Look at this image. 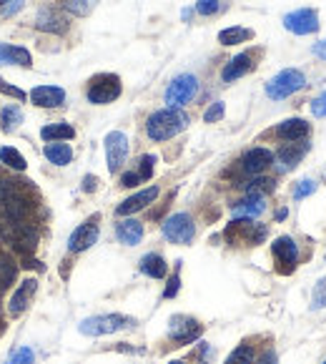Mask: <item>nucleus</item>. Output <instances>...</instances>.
<instances>
[{"label": "nucleus", "instance_id": "nucleus-1", "mask_svg": "<svg viewBox=\"0 0 326 364\" xmlns=\"http://www.w3.org/2000/svg\"><path fill=\"white\" fill-rule=\"evenodd\" d=\"M186 126H188V116L183 114L181 108H161V111L148 116L146 133H148L151 141H169V138L186 131Z\"/></svg>", "mask_w": 326, "mask_h": 364}, {"label": "nucleus", "instance_id": "nucleus-2", "mask_svg": "<svg viewBox=\"0 0 326 364\" xmlns=\"http://www.w3.org/2000/svg\"><path fill=\"white\" fill-rule=\"evenodd\" d=\"M0 234H3V239L13 246V249H18L20 254H33L38 246V231L33 224H28V219L23 221H3L0 224Z\"/></svg>", "mask_w": 326, "mask_h": 364}, {"label": "nucleus", "instance_id": "nucleus-3", "mask_svg": "<svg viewBox=\"0 0 326 364\" xmlns=\"http://www.w3.org/2000/svg\"><path fill=\"white\" fill-rule=\"evenodd\" d=\"M133 324H136V319L126 314H98L83 319L78 324V332L85 337H106V335H115V332H123V329H131Z\"/></svg>", "mask_w": 326, "mask_h": 364}, {"label": "nucleus", "instance_id": "nucleus-4", "mask_svg": "<svg viewBox=\"0 0 326 364\" xmlns=\"http://www.w3.org/2000/svg\"><path fill=\"white\" fill-rule=\"evenodd\" d=\"M306 86V78H304L302 71L296 68H286V71L276 73V76L266 83V96L271 101H284V98L294 96L296 90H302Z\"/></svg>", "mask_w": 326, "mask_h": 364}, {"label": "nucleus", "instance_id": "nucleus-5", "mask_svg": "<svg viewBox=\"0 0 326 364\" xmlns=\"http://www.w3.org/2000/svg\"><path fill=\"white\" fill-rule=\"evenodd\" d=\"M121 78L115 76V73H101L91 81L88 90H85V96L93 106H106V103H113L115 98L121 96Z\"/></svg>", "mask_w": 326, "mask_h": 364}, {"label": "nucleus", "instance_id": "nucleus-6", "mask_svg": "<svg viewBox=\"0 0 326 364\" xmlns=\"http://www.w3.org/2000/svg\"><path fill=\"white\" fill-rule=\"evenodd\" d=\"M196 93H199V78L191 73H181L166 88V103H169V108H181L194 101Z\"/></svg>", "mask_w": 326, "mask_h": 364}, {"label": "nucleus", "instance_id": "nucleus-7", "mask_svg": "<svg viewBox=\"0 0 326 364\" xmlns=\"http://www.w3.org/2000/svg\"><path fill=\"white\" fill-rule=\"evenodd\" d=\"M163 236L173 244H191L196 236V224L188 214H173L163 221Z\"/></svg>", "mask_w": 326, "mask_h": 364}, {"label": "nucleus", "instance_id": "nucleus-8", "mask_svg": "<svg viewBox=\"0 0 326 364\" xmlns=\"http://www.w3.org/2000/svg\"><path fill=\"white\" fill-rule=\"evenodd\" d=\"M226 239L234 244H259L266 239V227H259L251 219H236L226 227Z\"/></svg>", "mask_w": 326, "mask_h": 364}, {"label": "nucleus", "instance_id": "nucleus-9", "mask_svg": "<svg viewBox=\"0 0 326 364\" xmlns=\"http://www.w3.org/2000/svg\"><path fill=\"white\" fill-rule=\"evenodd\" d=\"M284 28L296 36H309V33H316L319 30V13L314 8H299V11H291L284 18Z\"/></svg>", "mask_w": 326, "mask_h": 364}, {"label": "nucleus", "instance_id": "nucleus-10", "mask_svg": "<svg viewBox=\"0 0 326 364\" xmlns=\"http://www.w3.org/2000/svg\"><path fill=\"white\" fill-rule=\"evenodd\" d=\"M169 337L178 344H191L201 337V324L196 322L194 316H186V314H176L171 316V324H169Z\"/></svg>", "mask_w": 326, "mask_h": 364}, {"label": "nucleus", "instance_id": "nucleus-11", "mask_svg": "<svg viewBox=\"0 0 326 364\" xmlns=\"http://www.w3.org/2000/svg\"><path fill=\"white\" fill-rule=\"evenodd\" d=\"M128 159V136L123 131H111L106 136V161H108V171L115 173L126 163Z\"/></svg>", "mask_w": 326, "mask_h": 364}, {"label": "nucleus", "instance_id": "nucleus-12", "mask_svg": "<svg viewBox=\"0 0 326 364\" xmlns=\"http://www.w3.org/2000/svg\"><path fill=\"white\" fill-rule=\"evenodd\" d=\"M96 241H98V216H93V219L80 224V227L68 236V249L78 254V251L91 249Z\"/></svg>", "mask_w": 326, "mask_h": 364}, {"label": "nucleus", "instance_id": "nucleus-13", "mask_svg": "<svg viewBox=\"0 0 326 364\" xmlns=\"http://www.w3.org/2000/svg\"><path fill=\"white\" fill-rule=\"evenodd\" d=\"M274 163V154L264 146H256V149H248L246 154L241 156V171L248 173V176H259L266 168Z\"/></svg>", "mask_w": 326, "mask_h": 364}, {"label": "nucleus", "instance_id": "nucleus-14", "mask_svg": "<svg viewBox=\"0 0 326 364\" xmlns=\"http://www.w3.org/2000/svg\"><path fill=\"white\" fill-rule=\"evenodd\" d=\"M28 98L38 108H58L66 103V90L61 86H36Z\"/></svg>", "mask_w": 326, "mask_h": 364}, {"label": "nucleus", "instance_id": "nucleus-15", "mask_svg": "<svg viewBox=\"0 0 326 364\" xmlns=\"http://www.w3.org/2000/svg\"><path fill=\"white\" fill-rule=\"evenodd\" d=\"M158 196V186H148V189H143V191L133 194V196H128L126 201H121L118 206H115V214L118 216H131L136 214V211L146 209L148 203H153Z\"/></svg>", "mask_w": 326, "mask_h": 364}, {"label": "nucleus", "instance_id": "nucleus-16", "mask_svg": "<svg viewBox=\"0 0 326 364\" xmlns=\"http://www.w3.org/2000/svg\"><path fill=\"white\" fill-rule=\"evenodd\" d=\"M306 151H309V146L304 144V141H289V144H284L276 154L278 171H291L296 163L302 161Z\"/></svg>", "mask_w": 326, "mask_h": 364}, {"label": "nucleus", "instance_id": "nucleus-17", "mask_svg": "<svg viewBox=\"0 0 326 364\" xmlns=\"http://www.w3.org/2000/svg\"><path fill=\"white\" fill-rule=\"evenodd\" d=\"M36 28L43 30V33H66L68 30V20L63 13H58L55 8H43L36 15Z\"/></svg>", "mask_w": 326, "mask_h": 364}, {"label": "nucleus", "instance_id": "nucleus-18", "mask_svg": "<svg viewBox=\"0 0 326 364\" xmlns=\"http://www.w3.org/2000/svg\"><path fill=\"white\" fill-rule=\"evenodd\" d=\"M36 289H38L36 279H25L23 284L15 289V294H13L10 302H8V311H10V316H20L25 309H28V304H31V299H33V294H36Z\"/></svg>", "mask_w": 326, "mask_h": 364}, {"label": "nucleus", "instance_id": "nucleus-19", "mask_svg": "<svg viewBox=\"0 0 326 364\" xmlns=\"http://www.w3.org/2000/svg\"><path fill=\"white\" fill-rule=\"evenodd\" d=\"M33 55L23 46H8V43H0V66H23L31 68Z\"/></svg>", "mask_w": 326, "mask_h": 364}, {"label": "nucleus", "instance_id": "nucleus-20", "mask_svg": "<svg viewBox=\"0 0 326 364\" xmlns=\"http://www.w3.org/2000/svg\"><path fill=\"white\" fill-rule=\"evenodd\" d=\"M251 68H254V58H251L248 53H239L224 66V71H221V78H224V83H234V81H239V78L246 76Z\"/></svg>", "mask_w": 326, "mask_h": 364}, {"label": "nucleus", "instance_id": "nucleus-21", "mask_svg": "<svg viewBox=\"0 0 326 364\" xmlns=\"http://www.w3.org/2000/svg\"><path fill=\"white\" fill-rule=\"evenodd\" d=\"M115 236L118 241L126 246H136L141 239H143V224L136 219H123L115 224Z\"/></svg>", "mask_w": 326, "mask_h": 364}, {"label": "nucleus", "instance_id": "nucleus-22", "mask_svg": "<svg viewBox=\"0 0 326 364\" xmlns=\"http://www.w3.org/2000/svg\"><path fill=\"white\" fill-rule=\"evenodd\" d=\"M271 251L276 262L284 264V267H294L296 259H299V246H296V241L291 236H278L271 244Z\"/></svg>", "mask_w": 326, "mask_h": 364}, {"label": "nucleus", "instance_id": "nucleus-23", "mask_svg": "<svg viewBox=\"0 0 326 364\" xmlns=\"http://www.w3.org/2000/svg\"><path fill=\"white\" fill-rule=\"evenodd\" d=\"M276 136H281L284 141H304L309 136V123L304 119H289L276 126Z\"/></svg>", "mask_w": 326, "mask_h": 364}, {"label": "nucleus", "instance_id": "nucleus-24", "mask_svg": "<svg viewBox=\"0 0 326 364\" xmlns=\"http://www.w3.org/2000/svg\"><path fill=\"white\" fill-rule=\"evenodd\" d=\"M266 203H264V196H259V194H248L243 201H239L234 206V216L236 219H254V216L264 214Z\"/></svg>", "mask_w": 326, "mask_h": 364}, {"label": "nucleus", "instance_id": "nucleus-25", "mask_svg": "<svg viewBox=\"0 0 326 364\" xmlns=\"http://www.w3.org/2000/svg\"><path fill=\"white\" fill-rule=\"evenodd\" d=\"M43 156L48 159L53 166H68L73 161V149L63 141H53V144L43 146Z\"/></svg>", "mask_w": 326, "mask_h": 364}, {"label": "nucleus", "instance_id": "nucleus-26", "mask_svg": "<svg viewBox=\"0 0 326 364\" xmlns=\"http://www.w3.org/2000/svg\"><path fill=\"white\" fill-rule=\"evenodd\" d=\"M73 136H76V128H73L71 123H63V121L48 123L41 128V138L48 141V144H53V141H71Z\"/></svg>", "mask_w": 326, "mask_h": 364}, {"label": "nucleus", "instance_id": "nucleus-27", "mask_svg": "<svg viewBox=\"0 0 326 364\" xmlns=\"http://www.w3.org/2000/svg\"><path fill=\"white\" fill-rule=\"evenodd\" d=\"M141 271L146 276H151V279H163V276L169 274V264H166V259L161 254H146L141 259Z\"/></svg>", "mask_w": 326, "mask_h": 364}, {"label": "nucleus", "instance_id": "nucleus-28", "mask_svg": "<svg viewBox=\"0 0 326 364\" xmlns=\"http://www.w3.org/2000/svg\"><path fill=\"white\" fill-rule=\"evenodd\" d=\"M254 38V33L248 28H241V25H234V28H224L218 33V43L221 46H239V43H246Z\"/></svg>", "mask_w": 326, "mask_h": 364}, {"label": "nucleus", "instance_id": "nucleus-29", "mask_svg": "<svg viewBox=\"0 0 326 364\" xmlns=\"http://www.w3.org/2000/svg\"><path fill=\"white\" fill-rule=\"evenodd\" d=\"M15 274H18V264L13 262L8 254H0V294L8 292V287L15 281Z\"/></svg>", "mask_w": 326, "mask_h": 364}, {"label": "nucleus", "instance_id": "nucleus-30", "mask_svg": "<svg viewBox=\"0 0 326 364\" xmlns=\"http://www.w3.org/2000/svg\"><path fill=\"white\" fill-rule=\"evenodd\" d=\"M0 163H6L13 171H25V166H28L23 154H20L18 149H13V146H3V149H0Z\"/></svg>", "mask_w": 326, "mask_h": 364}, {"label": "nucleus", "instance_id": "nucleus-31", "mask_svg": "<svg viewBox=\"0 0 326 364\" xmlns=\"http://www.w3.org/2000/svg\"><path fill=\"white\" fill-rule=\"evenodd\" d=\"M98 0H61V6L66 8L71 15H78V18H85L91 15V11L96 8Z\"/></svg>", "mask_w": 326, "mask_h": 364}, {"label": "nucleus", "instance_id": "nucleus-32", "mask_svg": "<svg viewBox=\"0 0 326 364\" xmlns=\"http://www.w3.org/2000/svg\"><path fill=\"white\" fill-rule=\"evenodd\" d=\"M23 123V111H20L18 106H8V108H3V131L6 133H13L18 126Z\"/></svg>", "mask_w": 326, "mask_h": 364}, {"label": "nucleus", "instance_id": "nucleus-33", "mask_svg": "<svg viewBox=\"0 0 326 364\" xmlns=\"http://www.w3.org/2000/svg\"><path fill=\"white\" fill-rule=\"evenodd\" d=\"M226 364H254V349L251 344H239L234 352L229 354Z\"/></svg>", "mask_w": 326, "mask_h": 364}, {"label": "nucleus", "instance_id": "nucleus-34", "mask_svg": "<svg viewBox=\"0 0 326 364\" xmlns=\"http://www.w3.org/2000/svg\"><path fill=\"white\" fill-rule=\"evenodd\" d=\"M36 362V354H33L31 346H20V349H15V352L8 357L6 364H33Z\"/></svg>", "mask_w": 326, "mask_h": 364}, {"label": "nucleus", "instance_id": "nucleus-35", "mask_svg": "<svg viewBox=\"0 0 326 364\" xmlns=\"http://www.w3.org/2000/svg\"><path fill=\"white\" fill-rule=\"evenodd\" d=\"M153 166H156V156L153 154H146L141 156V161H139V176L143 181H148L153 176Z\"/></svg>", "mask_w": 326, "mask_h": 364}, {"label": "nucleus", "instance_id": "nucleus-36", "mask_svg": "<svg viewBox=\"0 0 326 364\" xmlns=\"http://www.w3.org/2000/svg\"><path fill=\"white\" fill-rule=\"evenodd\" d=\"M326 306V276L319 279V284L314 287V297H311V309H324Z\"/></svg>", "mask_w": 326, "mask_h": 364}, {"label": "nucleus", "instance_id": "nucleus-37", "mask_svg": "<svg viewBox=\"0 0 326 364\" xmlns=\"http://www.w3.org/2000/svg\"><path fill=\"white\" fill-rule=\"evenodd\" d=\"M224 114H226L224 103H221V101H216V103H211V106L206 108L204 121H206V123H216V121H221V119H224Z\"/></svg>", "mask_w": 326, "mask_h": 364}, {"label": "nucleus", "instance_id": "nucleus-38", "mask_svg": "<svg viewBox=\"0 0 326 364\" xmlns=\"http://www.w3.org/2000/svg\"><path fill=\"white\" fill-rule=\"evenodd\" d=\"M218 11H221V3H218V0H199V3H196V13H199V15H216Z\"/></svg>", "mask_w": 326, "mask_h": 364}, {"label": "nucleus", "instance_id": "nucleus-39", "mask_svg": "<svg viewBox=\"0 0 326 364\" xmlns=\"http://www.w3.org/2000/svg\"><path fill=\"white\" fill-rule=\"evenodd\" d=\"M0 93H3V96L15 98V101H25V98H28V93H25V90H20V88H15V86L6 83L3 78H0Z\"/></svg>", "mask_w": 326, "mask_h": 364}, {"label": "nucleus", "instance_id": "nucleus-40", "mask_svg": "<svg viewBox=\"0 0 326 364\" xmlns=\"http://www.w3.org/2000/svg\"><path fill=\"white\" fill-rule=\"evenodd\" d=\"M316 191V184L311 179H304V181H299L296 184V189H294V198H306L309 194H314Z\"/></svg>", "mask_w": 326, "mask_h": 364}, {"label": "nucleus", "instance_id": "nucleus-41", "mask_svg": "<svg viewBox=\"0 0 326 364\" xmlns=\"http://www.w3.org/2000/svg\"><path fill=\"white\" fill-rule=\"evenodd\" d=\"M251 186H246V191L248 194H264V191H271V184L274 181L271 179H254V181H248Z\"/></svg>", "mask_w": 326, "mask_h": 364}, {"label": "nucleus", "instance_id": "nucleus-42", "mask_svg": "<svg viewBox=\"0 0 326 364\" xmlns=\"http://www.w3.org/2000/svg\"><path fill=\"white\" fill-rule=\"evenodd\" d=\"M311 114H314L316 119H324L326 116V90L324 93H319V96L311 101Z\"/></svg>", "mask_w": 326, "mask_h": 364}, {"label": "nucleus", "instance_id": "nucleus-43", "mask_svg": "<svg viewBox=\"0 0 326 364\" xmlns=\"http://www.w3.org/2000/svg\"><path fill=\"white\" fill-rule=\"evenodd\" d=\"M178 289H181V279H178V274H173L169 279V284H166V292H163V297H166V299H173L176 294H178Z\"/></svg>", "mask_w": 326, "mask_h": 364}, {"label": "nucleus", "instance_id": "nucleus-44", "mask_svg": "<svg viewBox=\"0 0 326 364\" xmlns=\"http://www.w3.org/2000/svg\"><path fill=\"white\" fill-rule=\"evenodd\" d=\"M20 8H23V0H6V3H3V11L0 13H3L6 18H10V15H15Z\"/></svg>", "mask_w": 326, "mask_h": 364}, {"label": "nucleus", "instance_id": "nucleus-45", "mask_svg": "<svg viewBox=\"0 0 326 364\" xmlns=\"http://www.w3.org/2000/svg\"><path fill=\"white\" fill-rule=\"evenodd\" d=\"M141 176H139V171H128V173H123L121 176V186H136V184H141Z\"/></svg>", "mask_w": 326, "mask_h": 364}, {"label": "nucleus", "instance_id": "nucleus-46", "mask_svg": "<svg viewBox=\"0 0 326 364\" xmlns=\"http://www.w3.org/2000/svg\"><path fill=\"white\" fill-rule=\"evenodd\" d=\"M96 189H98V179H96V176H85V179H83V191L91 194V191H96Z\"/></svg>", "mask_w": 326, "mask_h": 364}, {"label": "nucleus", "instance_id": "nucleus-47", "mask_svg": "<svg viewBox=\"0 0 326 364\" xmlns=\"http://www.w3.org/2000/svg\"><path fill=\"white\" fill-rule=\"evenodd\" d=\"M314 53L319 55V58H324V60H326V41L314 43Z\"/></svg>", "mask_w": 326, "mask_h": 364}, {"label": "nucleus", "instance_id": "nucleus-48", "mask_svg": "<svg viewBox=\"0 0 326 364\" xmlns=\"http://www.w3.org/2000/svg\"><path fill=\"white\" fill-rule=\"evenodd\" d=\"M259 364H276V354H274V352H266L264 357L259 359Z\"/></svg>", "mask_w": 326, "mask_h": 364}, {"label": "nucleus", "instance_id": "nucleus-49", "mask_svg": "<svg viewBox=\"0 0 326 364\" xmlns=\"http://www.w3.org/2000/svg\"><path fill=\"white\" fill-rule=\"evenodd\" d=\"M169 364H186V362H178V359H176V362H169Z\"/></svg>", "mask_w": 326, "mask_h": 364}, {"label": "nucleus", "instance_id": "nucleus-50", "mask_svg": "<svg viewBox=\"0 0 326 364\" xmlns=\"http://www.w3.org/2000/svg\"><path fill=\"white\" fill-rule=\"evenodd\" d=\"M324 364H326V362H324Z\"/></svg>", "mask_w": 326, "mask_h": 364}]
</instances>
